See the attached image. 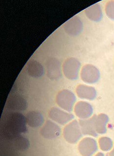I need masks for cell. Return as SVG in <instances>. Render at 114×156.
I'll list each match as a JSON object with an SVG mask.
<instances>
[{
	"label": "cell",
	"mask_w": 114,
	"mask_h": 156,
	"mask_svg": "<svg viewBox=\"0 0 114 156\" xmlns=\"http://www.w3.org/2000/svg\"><path fill=\"white\" fill-rule=\"evenodd\" d=\"M71 23V31L69 34L73 35H79L83 29V23L81 20L78 17H74L68 21Z\"/></svg>",
	"instance_id": "2e32d148"
},
{
	"label": "cell",
	"mask_w": 114,
	"mask_h": 156,
	"mask_svg": "<svg viewBox=\"0 0 114 156\" xmlns=\"http://www.w3.org/2000/svg\"><path fill=\"white\" fill-rule=\"evenodd\" d=\"M6 107L8 109L16 112L25 111L27 109V101L21 95H13L7 100Z\"/></svg>",
	"instance_id": "7a4b0ae2"
},
{
	"label": "cell",
	"mask_w": 114,
	"mask_h": 156,
	"mask_svg": "<svg viewBox=\"0 0 114 156\" xmlns=\"http://www.w3.org/2000/svg\"><path fill=\"white\" fill-rule=\"evenodd\" d=\"M27 123L32 127H37L43 124L44 119L39 112L31 111L28 112L26 117Z\"/></svg>",
	"instance_id": "7c38bea8"
},
{
	"label": "cell",
	"mask_w": 114,
	"mask_h": 156,
	"mask_svg": "<svg viewBox=\"0 0 114 156\" xmlns=\"http://www.w3.org/2000/svg\"><path fill=\"white\" fill-rule=\"evenodd\" d=\"M86 16L90 19L95 22H99L102 18V11L99 4H96L90 6L85 11Z\"/></svg>",
	"instance_id": "4fadbf2b"
},
{
	"label": "cell",
	"mask_w": 114,
	"mask_h": 156,
	"mask_svg": "<svg viewBox=\"0 0 114 156\" xmlns=\"http://www.w3.org/2000/svg\"><path fill=\"white\" fill-rule=\"evenodd\" d=\"M76 98L72 93L68 90H63L58 94L57 102L60 107L68 111H71Z\"/></svg>",
	"instance_id": "3957f363"
},
{
	"label": "cell",
	"mask_w": 114,
	"mask_h": 156,
	"mask_svg": "<svg viewBox=\"0 0 114 156\" xmlns=\"http://www.w3.org/2000/svg\"><path fill=\"white\" fill-rule=\"evenodd\" d=\"M96 156H104L103 154L101 153H99L98 154H97Z\"/></svg>",
	"instance_id": "d6986e66"
},
{
	"label": "cell",
	"mask_w": 114,
	"mask_h": 156,
	"mask_svg": "<svg viewBox=\"0 0 114 156\" xmlns=\"http://www.w3.org/2000/svg\"><path fill=\"white\" fill-rule=\"evenodd\" d=\"M77 94L81 98L93 100L96 96V92L94 88L85 85H79L76 90Z\"/></svg>",
	"instance_id": "9a60e30c"
},
{
	"label": "cell",
	"mask_w": 114,
	"mask_h": 156,
	"mask_svg": "<svg viewBox=\"0 0 114 156\" xmlns=\"http://www.w3.org/2000/svg\"><path fill=\"white\" fill-rule=\"evenodd\" d=\"M80 62L75 58L71 59L70 61L65 62L64 66V72L65 76L69 79H76L78 78Z\"/></svg>",
	"instance_id": "9c48e42d"
},
{
	"label": "cell",
	"mask_w": 114,
	"mask_h": 156,
	"mask_svg": "<svg viewBox=\"0 0 114 156\" xmlns=\"http://www.w3.org/2000/svg\"><path fill=\"white\" fill-rule=\"evenodd\" d=\"M92 106L87 102L80 101L75 107V112L80 118H87L92 113Z\"/></svg>",
	"instance_id": "5bb4252c"
},
{
	"label": "cell",
	"mask_w": 114,
	"mask_h": 156,
	"mask_svg": "<svg viewBox=\"0 0 114 156\" xmlns=\"http://www.w3.org/2000/svg\"><path fill=\"white\" fill-rule=\"evenodd\" d=\"M81 76L82 79L86 83H96L99 79V71L94 66L86 65L82 68Z\"/></svg>",
	"instance_id": "5b68a950"
},
{
	"label": "cell",
	"mask_w": 114,
	"mask_h": 156,
	"mask_svg": "<svg viewBox=\"0 0 114 156\" xmlns=\"http://www.w3.org/2000/svg\"><path fill=\"white\" fill-rule=\"evenodd\" d=\"M27 72L28 75L35 78H40L43 76L44 69L43 66L35 60H31L27 66Z\"/></svg>",
	"instance_id": "8fae6325"
},
{
	"label": "cell",
	"mask_w": 114,
	"mask_h": 156,
	"mask_svg": "<svg viewBox=\"0 0 114 156\" xmlns=\"http://www.w3.org/2000/svg\"><path fill=\"white\" fill-rule=\"evenodd\" d=\"M60 133L61 129L59 126L50 121H47L41 130L42 136L47 139L57 138Z\"/></svg>",
	"instance_id": "ba28073f"
},
{
	"label": "cell",
	"mask_w": 114,
	"mask_h": 156,
	"mask_svg": "<svg viewBox=\"0 0 114 156\" xmlns=\"http://www.w3.org/2000/svg\"><path fill=\"white\" fill-rule=\"evenodd\" d=\"M49 116L53 120L62 125L66 124L74 118L73 115L62 111L56 107H53L50 109Z\"/></svg>",
	"instance_id": "8992f818"
},
{
	"label": "cell",
	"mask_w": 114,
	"mask_h": 156,
	"mask_svg": "<svg viewBox=\"0 0 114 156\" xmlns=\"http://www.w3.org/2000/svg\"><path fill=\"white\" fill-rule=\"evenodd\" d=\"M99 144L101 149L104 151H108L112 147L111 140L106 138H101L99 140Z\"/></svg>",
	"instance_id": "e0dca14e"
},
{
	"label": "cell",
	"mask_w": 114,
	"mask_h": 156,
	"mask_svg": "<svg viewBox=\"0 0 114 156\" xmlns=\"http://www.w3.org/2000/svg\"><path fill=\"white\" fill-rule=\"evenodd\" d=\"M26 117L18 112H9L3 119L4 133L11 136H16L27 130Z\"/></svg>",
	"instance_id": "6da1fadb"
},
{
	"label": "cell",
	"mask_w": 114,
	"mask_h": 156,
	"mask_svg": "<svg viewBox=\"0 0 114 156\" xmlns=\"http://www.w3.org/2000/svg\"><path fill=\"white\" fill-rule=\"evenodd\" d=\"M107 15L111 19L114 20V1L109 2L105 8Z\"/></svg>",
	"instance_id": "ac0fdd59"
},
{
	"label": "cell",
	"mask_w": 114,
	"mask_h": 156,
	"mask_svg": "<svg viewBox=\"0 0 114 156\" xmlns=\"http://www.w3.org/2000/svg\"><path fill=\"white\" fill-rule=\"evenodd\" d=\"M76 121H74L68 124L64 129V136L65 140L71 144L76 143L81 136V132Z\"/></svg>",
	"instance_id": "277c9868"
},
{
	"label": "cell",
	"mask_w": 114,
	"mask_h": 156,
	"mask_svg": "<svg viewBox=\"0 0 114 156\" xmlns=\"http://www.w3.org/2000/svg\"><path fill=\"white\" fill-rule=\"evenodd\" d=\"M79 150L83 156H91L97 149L96 140L91 138H86L81 140L79 146Z\"/></svg>",
	"instance_id": "52a82bcc"
},
{
	"label": "cell",
	"mask_w": 114,
	"mask_h": 156,
	"mask_svg": "<svg viewBox=\"0 0 114 156\" xmlns=\"http://www.w3.org/2000/svg\"><path fill=\"white\" fill-rule=\"evenodd\" d=\"M47 70V75L50 79H58L62 76L60 63L56 59H50L48 61Z\"/></svg>",
	"instance_id": "30bf717a"
}]
</instances>
